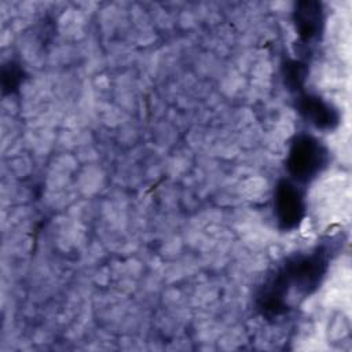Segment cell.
Instances as JSON below:
<instances>
[{
	"instance_id": "6da1fadb",
	"label": "cell",
	"mask_w": 352,
	"mask_h": 352,
	"mask_svg": "<svg viewBox=\"0 0 352 352\" xmlns=\"http://www.w3.org/2000/svg\"><path fill=\"white\" fill-rule=\"evenodd\" d=\"M324 270L326 257L320 252L287 260L263 286L257 298L258 309L270 318L283 314L289 308L290 293L300 297L309 294L319 285Z\"/></svg>"
},
{
	"instance_id": "7a4b0ae2",
	"label": "cell",
	"mask_w": 352,
	"mask_h": 352,
	"mask_svg": "<svg viewBox=\"0 0 352 352\" xmlns=\"http://www.w3.org/2000/svg\"><path fill=\"white\" fill-rule=\"evenodd\" d=\"M326 160L327 153L315 138L298 135L292 143L286 165L294 180L305 183L322 170Z\"/></svg>"
},
{
	"instance_id": "3957f363",
	"label": "cell",
	"mask_w": 352,
	"mask_h": 352,
	"mask_svg": "<svg viewBox=\"0 0 352 352\" xmlns=\"http://www.w3.org/2000/svg\"><path fill=\"white\" fill-rule=\"evenodd\" d=\"M274 208L280 228H296L304 217V199L298 187L290 180H282L275 190Z\"/></svg>"
},
{
	"instance_id": "277c9868",
	"label": "cell",
	"mask_w": 352,
	"mask_h": 352,
	"mask_svg": "<svg viewBox=\"0 0 352 352\" xmlns=\"http://www.w3.org/2000/svg\"><path fill=\"white\" fill-rule=\"evenodd\" d=\"M293 18L298 37L304 44L314 41L320 34L323 26V11L318 1H298L294 7Z\"/></svg>"
},
{
	"instance_id": "5b68a950",
	"label": "cell",
	"mask_w": 352,
	"mask_h": 352,
	"mask_svg": "<svg viewBox=\"0 0 352 352\" xmlns=\"http://www.w3.org/2000/svg\"><path fill=\"white\" fill-rule=\"evenodd\" d=\"M301 116L320 129H331L338 122V114L329 103L309 94H302L297 103Z\"/></svg>"
},
{
	"instance_id": "8992f818",
	"label": "cell",
	"mask_w": 352,
	"mask_h": 352,
	"mask_svg": "<svg viewBox=\"0 0 352 352\" xmlns=\"http://www.w3.org/2000/svg\"><path fill=\"white\" fill-rule=\"evenodd\" d=\"M23 78V70L19 65L8 62L1 69V87L4 94H12L18 89Z\"/></svg>"
},
{
	"instance_id": "52a82bcc",
	"label": "cell",
	"mask_w": 352,
	"mask_h": 352,
	"mask_svg": "<svg viewBox=\"0 0 352 352\" xmlns=\"http://www.w3.org/2000/svg\"><path fill=\"white\" fill-rule=\"evenodd\" d=\"M305 66L300 60H289L285 65V80L290 89L300 91L305 80Z\"/></svg>"
}]
</instances>
